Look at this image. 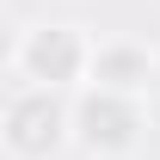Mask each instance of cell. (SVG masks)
Masks as SVG:
<instances>
[{
	"label": "cell",
	"instance_id": "obj_3",
	"mask_svg": "<svg viewBox=\"0 0 160 160\" xmlns=\"http://www.w3.org/2000/svg\"><path fill=\"white\" fill-rule=\"evenodd\" d=\"M136 136H142L136 92H111L86 80L74 99V142H86L92 154H123V148H136Z\"/></svg>",
	"mask_w": 160,
	"mask_h": 160
},
{
	"label": "cell",
	"instance_id": "obj_2",
	"mask_svg": "<svg viewBox=\"0 0 160 160\" xmlns=\"http://www.w3.org/2000/svg\"><path fill=\"white\" fill-rule=\"evenodd\" d=\"M12 68H19V80H31V86H80L86 80V68H92V43H86V31L80 25H31L19 37V49H12Z\"/></svg>",
	"mask_w": 160,
	"mask_h": 160
},
{
	"label": "cell",
	"instance_id": "obj_1",
	"mask_svg": "<svg viewBox=\"0 0 160 160\" xmlns=\"http://www.w3.org/2000/svg\"><path fill=\"white\" fill-rule=\"evenodd\" d=\"M0 142H6L12 160H56L74 142V105L62 99V86H31L25 80L19 92L6 99Z\"/></svg>",
	"mask_w": 160,
	"mask_h": 160
},
{
	"label": "cell",
	"instance_id": "obj_4",
	"mask_svg": "<svg viewBox=\"0 0 160 160\" xmlns=\"http://www.w3.org/2000/svg\"><path fill=\"white\" fill-rule=\"evenodd\" d=\"M92 86H111V92H142L154 80V49L136 37H105L92 43V68H86Z\"/></svg>",
	"mask_w": 160,
	"mask_h": 160
}]
</instances>
